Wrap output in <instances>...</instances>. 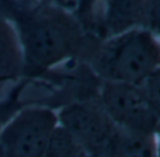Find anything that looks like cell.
Listing matches in <instances>:
<instances>
[{
  "mask_svg": "<svg viewBox=\"0 0 160 157\" xmlns=\"http://www.w3.org/2000/svg\"><path fill=\"white\" fill-rule=\"evenodd\" d=\"M96 100L119 130L156 136L160 118L148 102L141 86L100 80Z\"/></svg>",
  "mask_w": 160,
  "mask_h": 157,
  "instance_id": "277c9868",
  "label": "cell"
},
{
  "mask_svg": "<svg viewBox=\"0 0 160 157\" xmlns=\"http://www.w3.org/2000/svg\"><path fill=\"white\" fill-rule=\"evenodd\" d=\"M39 2H45V3H51V4L59 6L62 8H66L75 13L76 10V0H39Z\"/></svg>",
  "mask_w": 160,
  "mask_h": 157,
  "instance_id": "5bb4252c",
  "label": "cell"
},
{
  "mask_svg": "<svg viewBox=\"0 0 160 157\" xmlns=\"http://www.w3.org/2000/svg\"><path fill=\"white\" fill-rule=\"evenodd\" d=\"M0 11L14 25L24 61L22 79H32L83 56L97 39L82 27L75 13L39 0H0Z\"/></svg>",
  "mask_w": 160,
  "mask_h": 157,
  "instance_id": "6da1fadb",
  "label": "cell"
},
{
  "mask_svg": "<svg viewBox=\"0 0 160 157\" xmlns=\"http://www.w3.org/2000/svg\"><path fill=\"white\" fill-rule=\"evenodd\" d=\"M101 7V0H76L75 16L78 17L84 31L97 39V27H98V14Z\"/></svg>",
  "mask_w": 160,
  "mask_h": 157,
  "instance_id": "30bf717a",
  "label": "cell"
},
{
  "mask_svg": "<svg viewBox=\"0 0 160 157\" xmlns=\"http://www.w3.org/2000/svg\"><path fill=\"white\" fill-rule=\"evenodd\" d=\"M141 88L152 110L160 118V67L148 76V79L141 84Z\"/></svg>",
  "mask_w": 160,
  "mask_h": 157,
  "instance_id": "7c38bea8",
  "label": "cell"
},
{
  "mask_svg": "<svg viewBox=\"0 0 160 157\" xmlns=\"http://www.w3.org/2000/svg\"><path fill=\"white\" fill-rule=\"evenodd\" d=\"M156 139H158V142H160V122L158 126V132H156Z\"/></svg>",
  "mask_w": 160,
  "mask_h": 157,
  "instance_id": "9a60e30c",
  "label": "cell"
},
{
  "mask_svg": "<svg viewBox=\"0 0 160 157\" xmlns=\"http://www.w3.org/2000/svg\"><path fill=\"white\" fill-rule=\"evenodd\" d=\"M158 152H159V157H160V142H158Z\"/></svg>",
  "mask_w": 160,
  "mask_h": 157,
  "instance_id": "2e32d148",
  "label": "cell"
},
{
  "mask_svg": "<svg viewBox=\"0 0 160 157\" xmlns=\"http://www.w3.org/2000/svg\"><path fill=\"white\" fill-rule=\"evenodd\" d=\"M86 61L101 81L141 86L160 67V38L136 27L98 41Z\"/></svg>",
  "mask_w": 160,
  "mask_h": 157,
  "instance_id": "7a4b0ae2",
  "label": "cell"
},
{
  "mask_svg": "<svg viewBox=\"0 0 160 157\" xmlns=\"http://www.w3.org/2000/svg\"><path fill=\"white\" fill-rule=\"evenodd\" d=\"M22 70L24 61L17 31L0 11V83L20 81Z\"/></svg>",
  "mask_w": 160,
  "mask_h": 157,
  "instance_id": "52a82bcc",
  "label": "cell"
},
{
  "mask_svg": "<svg viewBox=\"0 0 160 157\" xmlns=\"http://www.w3.org/2000/svg\"><path fill=\"white\" fill-rule=\"evenodd\" d=\"M149 0H101L97 38L102 41L136 27H145Z\"/></svg>",
  "mask_w": 160,
  "mask_h": 157,
  "instance_id": "8992f818",
  "label": "cell"
},
{
  "mask_svg": "<svg viewBox=\"0 0 160 157\" xmlns=\"http://www.w3.org/2000/svg\"><path fill=\"white\" fill-rule=\"evenodd\" d=\"M108 157H159L158 139L121 130Z\"/></svg>",
  "mask_w": 160,
  "mask_h": 157,
  "instance_id": "ba28073f",
  "label": "cell"
},
{
  "mask_svg": "<svg viewBox=\"0 0 160 157\" xmlns=\"http://www.w3.org/2000/svg\"><path fill=\"white\" fill-rule=\"evenodd\" d=\"M145 27L153 31L160 38V0H149Z\"/></svg>",
  "mask_w": 160,
  "mask_h": 157,
  "instance_id": "4fadbf2b",
  "label": "cell"
},
{
  "mask_svg": "<svg viewBox=\"0 0 160 157\" xmlns=\"http://www.w3.org/2000/svg\"><path fill=\"white\" fill-rule=\"evenodd\" d=\"M59 128L58 112L45 105H25L0 136V157H45Z\"/></svg>",
  "mask_w": 160,
  "mask_h": 157,
  "instance_id": "3957f363",
  "label": "cell"
},
{
  "mask_svg": "<svg viewBox=\"0 0 160 157\" xmlns=\"http://www.w3.org/2000/svg\"><path fill=\"white\" fill-rule=\"evenodd\" d=\"M45 157H90L88 153L61 126L56 129Z\"/></svg>",
  "mask_w": 160,
  "mask_h": 157,
  "instance_id": "9c48e42d",
  "label": "cell"
},
{
  "mask_svg": "<svg viewBox=\"0 0 160 157\" xmlns=\"http://www.w3.org/2000/svg\"><path fill=\"white\" fill-rule=\"evenodd\" d=\"M25 84H27V80L25 79H24V81L20 80V81L6 94L4 98L0 100V136H2V132L6 128V125L11 121V118H13L22 107H25L21 102V94H22V90L25 88Z\"/></svg>",
  "mask_w": 160,
  "mask_h": 157,
  "instance_id": "8fae6325",
  "label": "cell"
},
{
  "mask_svg": "<svg viewBox=\"0 0 160 157\" xmlns=\"http://www.w3.org/2000/svg\"><path fill=\"white\" fill-rule=\"evenodd\" d=\"M65 129L90 157H108L121 130L104 112L96 98L76 100L58 112Z\"/></svg>",
  "mask_w": 160,
  "mask_h": 157,
  "instance_id": "5b68a950",
  "label": "cell"
}]
</instances>
